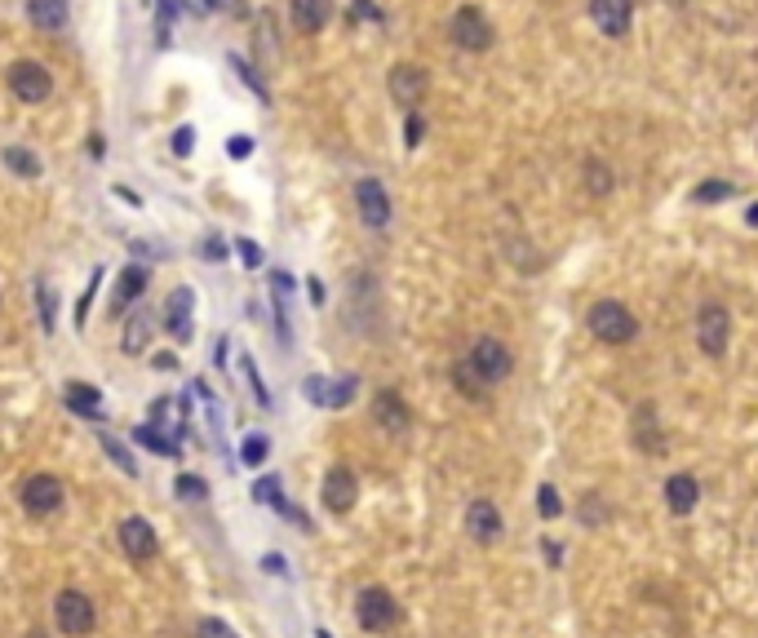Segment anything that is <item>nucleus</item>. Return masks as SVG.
<instances>
[{
	"mask_svg": "<svg viewBox=\"0 0 758 638\" xmlns=\"http://www.w3.org/2000/svg\"><path fill=\"white\" fill-rule=\"evenodd\" d=\"M586 324H590V333L599 337V342H608V346H626V342H634V333H639V319H634V311L626 302H617V297L594 302Z\"/></svg>",
	"mask_w": 758,
	"mask_h": 638,
	"instance_id": "obj_1",
	"label": "nucleus"
},
{
	"mask_svg": "<svg viewBox=\"0 0 758 638\" xmlns=\"http://www.w3.org/2000/svg\"><path fill=\"white\" fill-rule=\"evenodd\" d=\"M355 621H360L368 634H391L395 625H399L395 594L382 590V585H364L360 599H355Z\"/></svg>",
	"mask_w": 758,
	"mask_h": 638,
	"instance_id": "obj_2",
	"label": "nucleus"
},
{
	"mask_svg": "<svg viewBox=\"0 0 758 638\" xmlns=\"http://www.w3.org/2000/svg\"><path fill=\"white\" fill-rule=\"evenodd\" d=\"M727 342H732V315H727L723 302H705L696 311V346L710 359H723Z\"/></svg>",
	"mask_w": 758,
	"mask_h": 638,
	"instance_id": "obj_3",
	"label": "nucleus"
},
{
	"mask_svg": "<svg viewBox=\"0 0 758 638\" xmlns=\"http://www.w3.org/2000/svg\"><path fill=\"white\" fill-rule=\"evenodd\" d=\"M5 80H9V89H14V98L32 102V107L54 94V76H49V67L36 63V58H18V63L5 71Z\"/></svg>",
	"mask_w": 758,
	"mask_h": 638,
	"instance_id": "obj_4",
	"label": "nucleus"
},
{
	"mask_svg": "<svg viewBox=\"0 0 758 638\" xmlns=\"http://www.w3.org/2000/svg\"><path fill=\"white\" fill-rule=\"evenodd\" d=\"M54 621H58V630L71 634V638L94 634V625H98L94 599H89V594H80V590H63L54 599Z\"/></svg>",
	"mask_w": 758,
	"mask_h": 638,
	"instance_id": "obj_5",
	"label": "nucleus"
},
{
	"mask_svg": "<svg viewBox=\"0 0 758 638\" xmlns=\"http://www.w3.org/2000/svg\"><path fill=\"white\" fill-rule=\"evenodd\" d=\"M466 364L475 368L479 377H484V386H497L510 377V368H515V355H510L506 342H497V337H479L475 346H470Z\"/></svg>",
	"mask_w": 758,
	"mask_h": 638,
	"instance_id": "obj_6",
	"label": "nucleus"
},
{
	"mask_svg": "<svg viewBox=\"0 0 758 638\" xmlns=\"http://www.w3.org/2000/svg\"><path fill=\"white\" fill-rule=\"evenodd\" d=\"M448 36H453V45L466 49V54H484V49L493 45V23L484 18V9L462 5L453 14V23H448Z\"/></svg>",
	"mask_w": 758,
	"mask_h": 638,
	"instance_id": "obj_7",
	"label": "nucleus"
},
{
	"mask_svg": "<svg viewBox=\"0 0 758 638\" xmlns=\"http://www.w3.org/2000/svg\"><path fill=\"white\" fill-rule=\"evenodd\" d=\"M355 209H360L364 226H373V231H382L386 222H391V195L377 178H360L355 182Z\"/></svg>",
	"mask_w": 758,
	"mask_h": 638,
	"instance_id": "obj_8",
	"label": "nucleus"
},
{
	"mask_svg": "<svg viewBox=\"0 0 758 638\" xmlns=\"http://www.w3.org/2000/svg\"><path fill=\"white\" fill-rule=\"evenodd\" d=\"M23 510L27 514H54L58 506H63V483H58L54 475H32V479H23Z\"/></svg>",
	"mask_w": 758,
	"mask_h": 638,
	"instance_id": "obj_9",
	"label": "nucleus"
},
{
	"mask_svg": "<svg viewBox=\"0 0 758 638\" xmlns=\"http://www.w3.org/2000/svg\"><path fill=\"white\" fill-rule=\"evenodd\" d=\"M630 18H634V0H590V23L599 27L608 40L626 36Z\"/></svg>",
	"mask_w": 758,
	"mask_h": 638,
	"instance_id": "obj_10",
	"label": "nucleus"
},
{
	"mask_svg": "<svg viewBox=\"0 0 758 638\" xmlns=\"http://www.w3.org/2000/svg\"><path fill=\"white\" fill-rule=\"evenodd\" d=\"M120 545L133 563H151L160 554V541H156V528L147 519H125L120 523Z\"/></svg>",
	"mask_w": 758,
	"mask_h": 638,
	"instance_id": "obj_11",
	"label": "nucleus"
},
{
	"mask_svg": "<svg viewBox=\"0 0 758 638\" xmlns=\"http://www.w3.org/2000/svg\"><path fill=\"white\" fill-rule=\"evenodd\" d=\"M302 390H306V399L320 404V408H346L355 399V390H360V382H355V377H342V382H329V377H306Z\"/></svg>",
	"mask_w": 758,
	"mask_h": 638,
	"instance_id": "obj_12",
	"label": "nucleus"
},
{
	"mask_svg": "<svg viewBox=\"0 0 758 638\" xmlns=\"http://www.w3.org/2000/svg\"><path fill=\"white\" fill-rule=\"evenodd\" d=\"M391 98H395L404 111H417V102L426 98V71L413 67V63L391 67Z\"/></svg>",
	"mask_w": 758,
	"mask_h": 638,
	"instance_id": "obj_13",
	"label": "nucleus"
},
{
	"mask_svg": "<svg viewBox=\"0 0 758 638\" xmlns=\"http://www.w3.org/2000/svg\"><path fill=\"white\" fill-rule=\"evenodd\" d=\"M355 497H360V483H355V470L351 466H333L329 475H324V506L333 514H346L355 506Z\"/></svg>",
	"mask_w": 758,
	"mask_h": 638,
	"instance_id": "obj_14",
	"label": "nucleus"
},
{
	"mask_svg": "<svg viewBox=\"0 0 758 638\" xmlns=\"http://www.w3.org/2000/svg\"><path fill=\"white\" fill-rule=\"evenodd\" d=\"M466 532L479 545H493L501 537V514H497V506L488 497H479V501H470L466 506Z\"/></svg>",
	"mask_w": 758,
	"mask_h": 638,
	"instance_id": "obj_15",
	"label": "nucleus"
},
{
	"mask_svg": "<svg viewBox=\"0 0 758 638\" xmlns=\"http://www.w3.org/2000/svg\"><path fill=\"white\" fill-rule=\"evenodd\" d=\"M373 417L382 430H391V435H404L408 426H413V413H408V404L399 399V390H382V395L373 399Z\"/></svg>",
	"mask_w": 758,
	"mask_h": 638,
	"instance_id": "obj_16",
	"label": "nucleus"
},
{
	"mask_svg": "<svg viewBox=\"0 0 758 638\" xmlns=\"http://www.w3.org/2000/svg\"><path fill=\"white\" fill-rule=\"evenodd\" d=\"M191 306H196V293L191 288H173L165 302V328L178 342H191Z\"/></svg>",
	"mask_w": 758,
	"mask_h": 638,
	"instance_id": "obj_17",
	"label": "nucleus"
},
{
	"mask_svg": "<svg viewBox=\"0 0 758 638\" xmlns=\"http://www.w3.org/2000/svg\"><path fill=\"white\" fill-rule=\"evenodd\" d=\"M142 293H147V266H125V271H120V280H116V293H111L107 311L111 315H125Z\"/></svg>",
	"mask_w": 758,
	"mask_h": 638,
	"instance_id": "obj_18",
	"label": "nucleus"
},
{
	"mask_svg": "<svg viewBox=\"0 0 758 638\" xmlns=\"http://www.w3.org/2000/svg\"><path fill=\"white\" fill-rule=\"evenodd\" d=\"M630 435H634V448L648 452V457H657V452L665 448L657 408H652V404H639V408H634V430H630Z\"/></svg>",
	"mask_w": 758,
	"mask_h": 638,
	"instance_id": "obj_19",
	"label": "nucleus"
},
{
	"mask_svg": "<svg viewBox=\"0 0 758 638\" xmlns=\"http://www.w3.org/2000/svg\"><path fill=\"white\" fill-rule=\"evenodd\" d=\"M696 501H701V483H696L688 470L665 479V506H670V514H692Z\"/></svg>",
	"mask_w": 758,
	"mask_h": 638,
	"instance_id": "obj_20",
	"label": "nucleus"
},
{
	"mask_svg": "<svg viewBox=\"0 0 758 638\" xmlns=\"http://www.w3.org/2000/svg\"><path fill=\"white\" fill-rule=\"evenodd\" d=\"M297 32H324L333 18V0H289Z\"/></svg>",
	"mask_w": 758,
	"mask_h": 638,
	"instance_id": "obj_21",
	"label": "nucleus"
},
{
	"mask_svg": "<svg viewBox=\"0 0 758 638\" xmlns=\"http://www.w3.org/2000/svg\"><path fill=\"white\" fill-rule=\"evenodd\" d=\"M63 399H67V408H71L76 417L102 421V395H98V386H89V382H67V386H63Z\"/></svg>",
	"mask_w": 758,
	"mask_h": 638,
	"instance_id": "obj_22",
	"label": "nucleus"
},
{
	"mask_svg": "<svg viewBox=\"0 0 758 638\" xmlns=\"http://www.w3.org/2000/svg\"><path fill=\"white\" fill-rule=\"evenodd\" d=\"M27 18L40 32H63L67 27V0H27Z\"/></svg>",
	"mask_w": 758,
	"mask_h": 638,
	"instance_id": "obj_23",
	"label": "nucleus"
},
{
	"mask_svg": "<svg viewBox=\"0 0 758 638\" xmlns=\"http://www.w3.org/2000/svg\"><path fill=\"white\" fill-rule=\"evenodd\" d=\"M151 342V315L147 311H133L129 315V324H125V355H142V346Z\"/></svg>",
	"mask_w": 758,
	"mask_h": 638,
	"instance_id": "obj_24",
	"label": "nucleus"
},
{
	"mask_svg": "<svg viewBox=\"0 0 758 638\" xmlns=\"http://www.w3.org/2000/svg\"><path fill=\"white\" fill-rule=\"evenodd\" d=\"M133 439H138L142 448H151V452H160V457H178V439H165L156 430V421H142L138 430H133Z\"/></svg>",
	"mask_w": 758,
	"mask_h": 638,
	"instance_id": "obj_25",
	"label": "nucleus"
},
{
	"mask_svg": "<svg viewBox=\"0 0 758 638\" xmlns=\"http://www.w3.org/2000/svg\"><path fill=\"white\" fill-rule=\"evenodd\" d=\"M36 302H40V328H45V333H54V328H58V293H54V284L40 280L36 284Z\"/></svg>",
	"mask_w": 758,
	"mask_h": 638,
	"instance_id": "obj_26",
	"label": "nucleus"
},
{
	"mask_svg": "<svg viewBox=\"0 0 758 638\" xmlns=\"http://www.w3.org/2000/svg\"><path fill=\"white\" fill-rule=\"evenodd\" d=\"M453 386H457V390H462V395H466V399H484V395H488V386H484V377H479V373H475V368H470V364H466V359H462V364H457V368H453Z\"/></svg>",
	"mask_w": 758,
	"mask_h": 638,
	"instance_id": "obj_27",
	"label": "nucleus"
},
{
	"mask_svg": "<svg viewBox=\"0 0 758 638\" xmlns=\"http://www.w3.org/2000/svg\"><path fill=\"white\" fill-rule=\"evenodd\" d=\"M98 444H102V448H107V457H111V461H116V466H120V470H125V475H129V479H133V475H138V461H133V457H129V448H125V444H120V439H116V435H107V430H98Z\"/></svg>",
	"mask_w": 758,
	"mask_h": 638,
	"instance_id": "obj_28",
	"label": "nucleus"
},
{
	"mask_svg": "<svg viewBox=\"0 0 758 638\" xmlns=\"http://www.w3.org/2000/svg\"><path fill=\"white\" fill-rule=\"evenodd\" d=\"M732 182L727 178H710V182H701V187L692 191V204H719V200H732Z\"/></svg>",
	"mask_w": 758,
	"mask_h": 638,
	"instance_id": "obj_29",
	"label": "nucleus"
},
{
	"mask_svg": "<svg viewBox=\"0 0 758 638\" xmlns=\"http://www.w3.org/2000/svg\"><path fill=\"white\" fill-rule=\"evenodd\" d=\"M5 164L18 173V178H40V160L23 147H5Z\"/></svg>",
	"mask_w": 758,
	"mask_h": 638,
	"instance_id": "obj_30",
	"label": "nucleus"
},
{
	"mask_svg": "<svg viewBox=\"0 0 758 638\" xmlns=\"http://www.w3.org/2000/svg\"><path fill=\"white\" fill-rule=\"evenodd\" d=\"M581 173H586V187L594 195H608L612 191V169L603 160H586V169H581Z\"/></svg>",
	"mask_w": 758,
	"mask_h": 638,
	"instance_id": "obj_31",
	"label": "nucleus"
},
{
	"mask_svg": "<svg viewBox=\"0 0 758 638\" xmlns=\"http://www.w3.org/2000/svg\"><path fill=\"white\" fill-rule=\"evenodd\" d=\"M173 492H178L182 501H204L209 497V483H204L200 475H178L173 479Z\"/></svg>",
	"mask_w": 758,
	"mask_h": 638,
	"instance_id": "obj_32",
	"label": "nucleus"
},
{
	"mask_svg": "<svg viewBox=\"0 0 758 638\" xmlns=\"http://www.w3.org/2000/svg\"><path fill=\"white\" fill-rule=\"evenodd\" d=\"M266 452H271L266 435H249V439H244V448H240V461H244V466H262Z\"/></svg>",
	"mask_w": 758,
	"mask_h": 638,
	"instance_id": "obj_33",
	"label": "nucleus"
},
{
	"mask_svg": "<svg viewBox=\"0 0 758 638\" xmlns=\"http://www.w3.org/2000/svg\"><path fill=\"white\" fill-rule=\"evenodd\" d=\"M537 510H541V519H559L563 514V501H559V492L550 488V483H541L537 488Z\"/></svg>",
	"mask_w": 758,
	"mask_h": 638,
	"instance_id": "obj_34",
	"label": "nucleus"
},
{
	"mask_svg": "<svg viewBox=\"0 0 758 638\" xmlns=\"http://www.w3.org/2000/svg\"><path fill=\"white\" fill-rule=\"evenodd\" d=\"M98 284H102V271L89 275V284H85V293H80V302H76V328H85V315H89V302H94V293H98Z\"/></svg>",
	"mask_w": 758,
	"mask_h": 638,
	"instance_id": "obj_35",
	"label": "nucleus"
},
{
	"mask_svg": "<svg viewBox=\"0 0 758 638\" xmlns=\"http://www.w3.org/2000/svg\"><path fill=\"white\" fill-rule=\"evenodd\" d=\"M196 638H235V630L227 621H218V616H204V621L196 625Z\"/></svg>",
	"mask_w": 758,
	"mask_h": 638,
	"instance_id": "obj_36",
	"label": "nucleus"
},
{
	"mask_svg": "<svg viewBox=\"0 0 758 638\" xmlns=\"http://www.w3.org/2000/svg\"><path fill=\"white\" fill-rule=\"evenodd\" d=\"M231 67H235V71H240V80H244V85H249V89H253V94H258V98L266 102V85H262V80H258V76H253V67H249V63H244V58H231Z\"/></svg>",
	"mask_w": 758,
	"mask_h": 638,
	"instance_id": "obj_37",
	"label": "nucleus"
},
{
	"mask_svg": "<svg viewBox=\"0 0 758 638\" xmlns=\"http://www.w3.org/2000/svg\"><path fill=\"white\" fill-rule=\"evenodd\" d=\"M581 519H586V523H603V519H608V506H603V501L590 492V497L581 501Z\"/></svg>",
	"mask_w": 758,
	"mask_h": 638,
	"instance_id": "obj_38",
	"label": "nucleus"
},
{
	"mask_svg": "<svg viewBox=\"0 0 758 638\" xmlns=\"http://www.w3.org/2000/svg\"><path fill=\"white\" fill-rule=\"evenodd\" d=\"M191 147H196V129L182 125L178 133H173V156H191Z\"/></svg>",
	"mask_w": 758,
	"mask_h": 638,
	"instance_id": "obj_39",
	"label": "nucleus"
},
{
	"mask_svg": "<svg viewBox=\"0 0 758 638\" xmlns=\"http://www.w3.org/2000/svg\"><path fill=\"white\" fill-rule=\"evenodd\" d=\"M227 156H231V160H244V156H253V138H249V133H235V138L227 142Z\"/></svg>",
	"mask_w": 758,
	"mask_h": 638,
	"instance_id": "obj_40",
	"label": "nucleus"
},
{
	"mask_svg": "<svg viewBox=\"0 0 758 638\" xmlns=\"http://www.w3.org/2000/svg\"><path fill=\"white\" fill-rule=\"evenodd\" d=\"M253 497H258V501H266V506H271V501L280 497V479H275V475H266V479L258 483V488H253Z\"/></svg>",
	"mask_w": 758,
	"mask_h": 638,
	"instance_id": "obj_41",
	"label": "nucleus"
},
{
	"mask_svg": "<svg viewBox=\"0 0 758 638\" xmlns=\"http://www.w3.org/2000/svg\"><path fill=\"white\" fill-rule=\"evenodd\" d=\"M235 249H240V262H244V266H262V244L240 240V244H235Z\"/></svg>",
	"mask_w": 758,
	"mask_h": 638,
	"instance_id": "obj_42",
	"label": "nucleus"
},
{
	"mask_svg": "<svg viewBox=\"0 0 758 638\" xmlns=\"http://www.w3.org/2000/svg\"><path fill=\"white\" fill-rule=\"evenodd\" d=\"M422 116H417V111H408V125H404V142L408 147H417V142H422Z\"/></svg>",
	"mask_w": 758,
	"mask_h": 638,
	"instance_id": "obj_43",
	"label": "nucleus"
},
{
	"mask_svg": "<svg viewBox=\"0 0 758 638\" xmlns=\"http://www.w3.org/2000/svg\"><path fill=\"white\" fill-rule=\"evenodd\" d=\"M173 14H178V0H160V40H169Z\"/></svg>",
	"mask_w": 758,
	"mask_h": 638,
	"instance_id": "obj_44",
	"label": "nucleus"
},
{
	"mask_svg": "<svg viewBox=\"0 0 758 638\" xmlns=\"http://www.w3.org/2000/svg\"><path fill=\"white\" fill-rule=\"evenodd\" d=\"M355 18H373V23H382V9H373L368 0H355V5H351V23H355Z\"/></svg>",
	"mask_w": 758,
	"mask_h": 638,
	"instance_id": "obj_45",
	"label": "nucleus"
},
{
	"mask_svg": "<svg viewBox=\"0 0 758 638\" xmlns=\"http://www.w3.org/2000/svg\"><path fill=\"white\" fill-rule=\"evenodd\" d=\"M204 257H209V262H222V257H227V249H222V240L218 235H213V240H204V249H200Z\"/></svg>",
	"mask_w": 758,
	"mask_h": 638,
	"instance_id": "obj_46",
	"label": "nucleus"
},
{
	"mask_svg": "<svg viewBox=\"0 0 758 638\" xmlns=\"http://www.w3.org/2000/svg\"><path fill=\"white\" fill-rule=\"evenodd\" d=\"M262 568L271 572V576H280V572H289V563H284L280 554H266V559H262Z\"/></svg>",
	"mask_w": 758,
	"mask_h": 638,
	"instance_id": "obj_47",
	"label": "nucleus"
},
{
	"mask_svg": "<svg viewBox=\"0 0 758 638\" xmlns=\"http://www.w3.org/2000/svg\"><path fill=\"white\" fill-rule=\"evenodd\" d=\"M745 222H750V226H758V204H750V213H745Z\"/></svg>",
	"mask_w": 758,
	"mask_h": 638,
	"instance_id": "obj_48",
	"label": "nucleus"
},
{
	"mask_svg": "<svg viewBox=\"0 0 758 638\" xmlns=\"http://www.w3.org/2000/svg\"><path fill=\"white\" fill-rule=\"evenodd\" d=\"M200 9H222V0H196Z\"/></svg>",
	"mask_w": 758,
	"mask_h": 638,
	"instance_id": "obj_49",
	"label": "nucleus"
},
{
	"mask_svg": "<svg viewBox=\"0 0 758 638\" xmlns=\"http://www.w3.org/2000/svg\"><path fill=\"white\" fill-rule=\"evenodd\" d=\"M315 638H333V634H329V630H320V634H315Z\"/></svg>",
	"mask_w": 758,
	"mask_h": 638,
	"instance_id": "obj_50",
	"label": "nucleus"
},
{
	"mask_svg": "<svg viewBox=\"0 0 758 638\" xmlns=\"http://www.w3.org/2000/svg\"><path fill=\"white\" fill-rule=\"evenodd\" d=\"M27 638H45V634H40V630H32V634H27Z\"/></svg>",
	"mask_w": 758,
	"mask_h": 638,
	"instance_id": "obj_51",
	"label": "nucleus"
}]
</instances>
